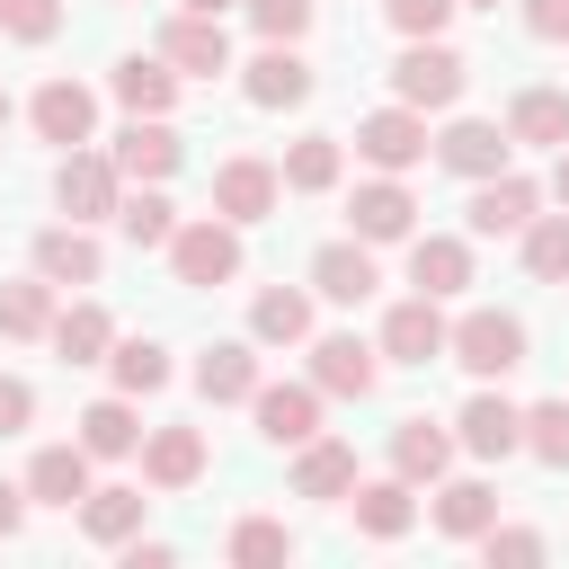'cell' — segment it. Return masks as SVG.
I'll return each instance as SVG.
<instances>
[{
  "label": "cell",
  "instance_id": "1",
  "mask_svg": "<svg viewBox=\"0 0 569 569\" xmlns=\"http://www.w3.org/2000/svg\"><path fill=\"white\" fill-rule=\"evenodd\" d=\"M445 356H453L471 382H507V373L533 356V338H525V320H516V311H498V302H471L462 320H445Z\"/></svg>",
  "mask_w": 569,
  "mask_h": 569
},
{
  "label": "cell",
  "instance_id": "2",
  "mask_svg": "<svg viewBox=\"0 0 569 569\" xmlns=\"http://www.w3.org/2000/svg\"><path fill=\"white\" fill-rule=\"evenodd\" d=\"M462 89H471V62L445 36H400V62H391V98L400 107L445 116V107H462Z\"/></svg>",
  "mask_w": 569,
  "mask_h": 569
},
{
  "label": "cell",
  "instance_id": "3",
  "mask_svg": "<svg viewBox=\"0 0 569 569\" xmlns=\"http://www.w3.org/2000/svg\"><path fill=\"white\" fill-rule=\"evenodd\" d=\"M240 267H249L240 222H222V213H178V231H169V276H178V284L213 293V284H231Z\"/></svg>",
  "mask_w": 569,
  "mask_h": 569
},
{
  "label": "cell",
  "instance_id": "4",
  "mask_svg": "<svg viewBox=\"0 0 569 569\" xmlns=\"http://www.w3.org/2000/svg\"><path fill=\"white\" fill-rule=\"evenodd\" d=\"M302 347H311L320 400H373V382H382V347H373V338H356V329H311Z\"/></svg>",
  "mask_w": 569,
  "mask_h": 569
},
{
  "label": "cell",
  "instance_id": "5",
  "mask_svg": "<svg viewBox=\"0 0 569 569\" xmlns=\"http://www.w3.org/2000/svg\"><path fill=\"white\" fill-rule=\"evenodd\" d=\"M178 80H222V71H240L231 62V27L222 18H204V9H178V18H160V44H151Z\"/></svg>",
  "mask_w": 569,
  "mask_h": 569
},
{
  "label": "cell",
  "instance_id": "6",
  "mask_svg": "<svg viewBox=\"0 0 569 569\" xmlns=\"http://www.w3.org/2000/svg\"><path fill=\"white\" fill-rule=\"evenodd\" d=\"M107 160H116L124 187H169V178L187 169V142H178L169 116H124V133L107 142Z\"/></svg>",
  "mask_w": 569,
  "mask_h": 569
},
{
  "label": "cell",
  "instance_id": "7",
  "mask_svg": "<svg viewBox=\"0 0 569 569\" xmlns=\"http://www.w3.org/2000/svg\"><path fill=\"white\" fill-rule=\"evenodd\" d=\"M453 445H462L471 462H507V453H525V400H507L498 382H480V391L453 409Z\"/></svg>",
  "mask_w": 569,
  "mask_h": 569
},
{
  "label": "cell",
  "instance_id": "8",
  "mask_svg": "<svg viewBox=\"0 0 569 569\" xmlns=\"http://www.w3.org/2000/svg\"><path fill=\"white\" fill-rule=\"evenodd\" d=\"M427 142H436V133H427V116H418V107H400V98H391V107H373V116H356V160H365V169L409 178V169L427 160Z\"/></svg>",
  "mask_w": 569,
  "mask_h": 569
},
{
  "label": "cell",
  "instance_id": "9",
  "mask_svg": "<svg viewBox=\"0 0 569 569\" xmlns=\"http://www.w3.org/2000/svg\"><path fill=\"white\" fill-rule=\"evenodd\" d=\"M462 213H471V240H516V231L542 213V187H533V178L507 160V169L471 178V204H462Z\"/></svg>",
  "mask_w": 569,
  "mask_h": 569
},
{
  "label": "cell",
  "instance_id": "10",
  "mask_svg": "<svg viewBox=\"0 0 569 569\" xmlns=\"http://www.w3.org/2000/svg\"><path fill=\"white\" fill-rule=\"evenodd\" d=\"M347 231H356L365 249H391V240H409V231H418V196H409V178H391V169L356 178V196H347Z\"/></svg>",
  "mask_w": 569,
  "mask_h": 569
},
{
  "label": "cell",
  "instance_id": "11",
  "mask_svg": "<svg viewBox=\"0 0 569 569\" xmlns=\"http://www.w3.org/2000/svg\"><path fill=\"white\" fill-rule=\"evenodd\" d=\"M373 347H382V365H445V302L436 293H400L391 311H382V329H373Z\"/></svg>",
  "mask_w": 569,
  "mask_h": 569
},
{
  "label": "cell",
  "instance_id": "12",
  "mask_svg": "<svg viewBox=\"0 0 569 569\" xmlns=\"http://www.w3.org/2000/svg\"><path fill=\"white\" fill-rule=\"evenodd\" d=\"M311 89H320V71L302 62V44H258V53L240 62V98H249V107H267V116L302 107Z\"/></svg>",
  "mask_w": 569,
  "mask_h": 569
},
{
  "label": "cell",
  "instance_id": "13",
  "mask_svg": "<svg viewBox=\"0 0 569 569\" xmlns=\"http://www.w3.org/2000/svg\"><path fill=\"white\" fill-rule=\"evenodd\" d=\"M116 196H124L116 160H107V151H89V142H71V151H62V169H53V204H62L71 222H107V213H116Z\"/></svg>",
  "mask_w": 569,
  "mask_h": 569
},
{
  "label": "cell",
  "instance_id": "14",
  "mask_svg": "<svg viewBox=\"0 0 569 569\" xmlns=\"http://www.w3.org/2000/svg\"><path fill=\"white\" fill-rule=\"evenodd\" d=\"M276 204H284V178H276V160H258V151H231V160L213 169V213H222V222H240V231H249V222H267Z\"/></svg>",
  "mask_w": 569,
  "mask_h": 569
},
{
  "label": "cell",
  "instance_id": "15",
  "mask_svg": "<svg viewBox=\"0 0 569 569\" xmlns=\"http://www.w3.org/2000/svg\"><path fill=\"white\" fill-rule=\"evenodd\" d=\"M373 284H382V267H373V249H365L356 231L311 249V302H338V311H356V302H373Z\"/></svg>",
  "mask_w": 569,
  "mask_h": 569
},
{
  "label": "cell",
  "instance_id": "16",
  "mask_svg": "<svg viewBox=\"0 0 569 569\" xmlns=\"http://www.w3.org/2000/svg\"><path fill=\"white\" fill-rule=\"evenodd\" d=\"M427 151H436V169H453L462 187L516 160V142H507V124H489V116H453V124H445V133H436Z\"/></svg>",
  "mask_w": 569,
  "mask_h": 569
},
{
  "label": "cell",
  "instance_id": "17",
  "mask_svg": "<svg viewBox=\"0 0 569 569\" xmlns=\"http://www.w3.org/2000/svg\"><path fill=\"white\" fill-rule=\"evenodd\" d=\"M427 498H436L427 516H436V533H445V542H480V533L498 525V480H480V471H445Z\"/></svg>",
  "mask_w": 569,
  "mask_h": 569
},
{
  "label": "cell",
  "instance_id": "18",
  "mask_svg": "<svg viewBox=\"0 0 569 569\" xmlns=\"http://www.w3.org/2000/svg\"><path fill=\"white\" fill-rule=\"evenodd\" d=\"M27 124H36V142H98V89H80V80H44L36 98H27Z\"/></svg>",
  "mask_w": 569,
  "mask_h": 569
},
{
  "label": "cell",
  "instance_id": "19",
  "mask_svg": "<svg viewBox=\"0 0 569 569\" xmlns=\"http://www.w3.org/2000/svg\"><path fill=\"white\" fill-rule=\"evenodd\" d=\"M36 276L62 293V284H98L107 276V249H98V231L89 222H44L36 231Z\"/></svg>",
  "mask_w": 569,
  "mask_h": 569
},
{
  "label": "cell",
  "instance_id": "20",
  "mask_svg": "<svg viewBox=\"0 0 569 569\" xmlns=\"http://www.w3.org/2000/svg\"><path fill=\"white\" fill-rule=\"evenodd\" d=\"M249 418H258V436L267 445H302V436H320V382H258L249 391Z\"/></svg>",
  "mask_w": 569,
  "mask_h": 569
},
{
  "label": "cell",
  "instance_id": "21",
  "mask_svg": "<svg viewBox=\"0 0 569 569\" xmlns=\"http://www.w3.org/2000/svg\"><path fill=\"white\" fill-rule=\"evenodd\" d=\"M204 427H142V489H196L204 480Z\"/></svg>",
  "mask_w": 569,
  "mask_h": 569
},
{
  "label": "cell",
  "instance_id": "22",
  "mask_svg": "<svg viewBox=\"0 0 569 569\" xmlns=\"http://www.w3.org/2000/svg\"><path fill=\"white\" fill-rule=\"evenodd\" d=\"M89 480H98V462H89V445L71 436V445H36L27 453V507H80L89 498Z\"/></svg>",
  "mask_w": 569,
  "mask_h": 569
},
{
  "label": "cell",
  "instance_id": "23",
  "mask_svg": "<svg viewBox=\"0 0 569 569\" xmlns=\"http://www.w3.org/2000/svg\"><path fill=\"white\" fill-rule=\"evenodd\" d=\"M338 507L356 516V533H365V542H400V533L418 525V489H409L400 471H382V480H356Z\"/></svg>",
  "mask_w": 569,
  "mask_h": 569
},
{
  "label": "cell",
  "instance_id": "24",
  "mask_svg": "<svg viewBox=\"0 0 569 569\" xmlns=\"http://www.w3.org/2000/svg\"><path fill=\"white\" fill-rule=\"evenodd\" d=\"M409 284L436 293V302L471 293V240L462 231H409Z\"/></svg>",
  "mask_w": 569,
  "mask_h": 569
},
{
  "label": "cell",
  "instance_id": "25",
  "mask_svg": "<svg viewBox=\"0 0 569 569\" xmlns=\"http://www.w3.org/2000/svg\"><path fill=\"white\" fill-rule=\"evenodd\" d=\"M258 382H267V365H258V338H213V347L196 356V391H204L213 409H240Z\"/></svg>",
  "mask_w": 569,
  "mask_h": 569
},
{
  "label": "cell",
  "instance_id": "26",
  "mask_svg": "<svg viewBox=\"0 0 569 569\" xmlns=\"http://www.w3.org/2000/svg\"><path fill=\"white\" fill-rule=\"evenodd\" d=\"M453 453H462V445H453L445 418H400V427H391V471H400L409 489H436V480L453 471Z\"/></svg>",
  "mask_w": 569,
  "mask_h": 569
},
{
  "label": "cell",
  "instance_id": "27",
  "mask_svg": "<svg viewBox=\"0 0 569 569\" xmlns=\"http://www.w3.org/2000/svg\"><path fill=\"white\" fill-rule=\"evenodd\" d=\"M507 142H516V151H560V142H569V89L525 80V89L507 98Z\"/></svg>",
  "mask_w": 569,
  "mask_h": 569
},
{
  "label": "cell",
  "instance_id": "28",
  "mask_svg": "<svg viewBox=\"0 0 569 569\" xmlns=\"http://www.w3.org/2000/svg\"><path fill=\"white\" fill-rule=\"evenodd\" d=\"M80 445H89V462H133L142 453V400H124V391H107V400H89L80 418Z\"/></svg>",
  "mask_w": 569,
  "mask_h": 569
},
{
  "label": "cell",
  "instance_id": "29",
  "mask_svg": "<svg viewBox=\"0 0 569 569\" xmlns=\"http://www.w3.org/2000/svg\"><path fill=\"white\" fill-rule=\"evenodd\" d=\"M347 489H356V445H347V436H302V445H293V498L338 507Z\"/></svg>",
  "mask_w": 569,
  "mask_h": 569
},
{
  "label": "cell",
  "instance_id": "30",
  "mask_svg": "<svg viewBox=\"0 0 569 569\" xmlns=\"http://www.w3.org/2000/svg\"><path fill=\"white\" fill-rule=\"evenodd\" d=\"M44 347H53L62 365H107V347H116V311L80 293V302H62V311H53V329H44Z\"/></svg>",
  "mask_w": 569,
  "mask_h": 569
},
{
  "label": "cell",
  "instance_id": "31",
  "mask_svg": "<svg viewBox=\"0 0 569 569\" xmlns=\"http://www.w3.org/2000/svg\"><path fill=\"white\" fill-rule=\"evenodd\" d=\"M142 516H151V498L133 489V480H89V498H80V533L98 542V551H116V542H133L142 533Z\"/></svg>",
  "mask_w": 569,
  "mask_h": 569
},
{
  "label": "cell",
  "instance_id": "32",
  "mask_svg": "<svg viewBox=\"0 0 569 569\" xmlns=\"http://www.w3.org/2000/svg\"><path fill=\"white\" fill-rule=\"evenodd\" d=\"M107 89H116V107H124V116H169L187 80H178L160 53H124V62L107 71Z\"/></svg>",
  "mask_w": 569,
  "mask_h": 569
},
{
  "label": "cell",
  "instance_id": "33",
  "mask_svg": "<svg viewBox=\"0 0 569 569\" xmlns=\"http://www.w3.org/2000/svg\"><path fill=\"white\" fill-rule=\"evenodd\" d=\"M276 178H284V196H329L347 178V142L338 133H302V142H284Z\"/></svg>",
  "mask_w": 569,
  "mask_h": 569
},
{
  "label": "cell",
  "instance_id": "34",
  "mask_svg": "<svg viewBox=\"0 0 569 569\" xmlns=\"http://www.w3.org/2000/svg\"><path fill=\"white\" fill-rule=\"evenodd\" d=\"M249 338H258V347H302V338H311V284H258Z\"/></svg>",
  "mask_w": 569,
  "mask_h": 569
},
{
  "label": "cell",
  "instance_id": "35",
  "mask_svg": "<svg viewBox=\"0 0 569 569\" xmlns=\"http://www.w3.org/2000/svg\"><path fill=\"white\" fill-rule=\"evenodd\" d=\"M107 373H116V391H124V400H151V391H169V373H178V365H169V347H160V338H124V329H116Z\"/></svg>",
  "mask_w": 569,
  "mask_h": 569
},
{
  "label": "cell",
  "instance_id": "36",
  "mask_svg": "<svg viewBox=\"0 0 569 569\" xmlns=\"http://www.w3.org/2000/svg\"><path fill=\"white\" fill-rule=\"evenodd\" d=\"M53 311H62V302H53V284H44L36 267H27L18 284H0V338H18V347H27V338H44V329H53Z\"/></svg>",
  "mask_w": 569,
  "mask_h": 569
},
{
  "label": "cell",
  "instance_id": "37",
  "mask_svg": "<svg viewBox=\"0 0 569 569\" xmlns=\"http://www.w3.org/2000/svg\"><path fill=\"white\" fill-rule=\"evenodd\" d=\"M116 231H124L133 249H169V231H178V204H169L160 187H124V196H116Z\"/></svg>",
  "mask_w": 569,
  "mask_h": 569
},
{
  "label": "cell",
  "instance_id": "38",
  "mask_svg": "<svg viewBox=\"0 0 569 569\" xmlns=\"http://www.w3.org/2000/svg\"><path fill=\"white\" fill-rule=\"evenodd\" d=\"M516 249H525V276L533 284H569V213H533L516 231Z\"/></svg>",
  "mask_w": 569,
  "mask_h": 569
},
{
  "label": "cell",
  "instance_id": "39",
  "mask_svg": "<svg viewBox=\"0 0 569 569\" xmlns=\"http://www.w3.org/2000/svg\"><path fill=\"white\" fill-rule=\"evenodd\" d=\"M293 551H302V542H293L284 516H240V525H231V560H240V569H284Z\"/></svg>",
  "mask_w": 569,
  "mask_h": 569
},
{
  "label": "cell",
  "instance_id": "40",
  "mask_svg": "<svg viewBox=\"0 0 569 569\" xmlns=\"http://www.w3.org/2000/svg\"><path fill=\"white\" fill-rule=\"evenodd\" d=\"M525 453H533L542 471H569V391L525 409Z\"/></svg>",
  "mask_w": 569,
  "mask_h": 569
},
{
  "label": "cell",
  "instance_id": "41",
  "mask_svg": "<svg viewBox=\"0 0 569 569\" xmlns=\"http://www.w3.org/2000/svg\"><path fill=\"white\" fill-rule=\"evenodd\" d=\"M240 9H249V36H258V44H302L320 0H240Z\"/></svg>",
  "mask_w": 569,
  "mask_h": 569
},
{
  "label": "cell",
  "instance_id": "42",
  "mask_svg": "<svg viewBox=\"0 0 569 569\" xmlns=\"http://www.w3.org/2000/svg\"><path fill=\"white\" fill-rule=\"evenodd\" d=\"M542 551H551V542H542L533 525H489V533H480V560H489V569H533Z\"/></svg>",
  "mask_w": 569,
  "mask_h": 569
},
{
  "label": "cell",
  "instance_id": "43",
  "mask_svg": "<svg viewBox=\"0 0 569 569\" xmlns=\"http://www.w3.org/2000/svg\"><path fill=\"white\" fill-rule=\"evenodd\" d=\"M0 36H18V44H53V36H62V0H0Z\"/></svg>",
  "mask_w": 569,
  "mask_h": 569
},
{
  "label": "cell",
  "instance_id": "44",
  "mask_svg": "<svg viewBox=\"0 0 569 569\" xmlns=\"http://www.w3.org/2000/svg\"><path fill=\"white\" fill-rule=\"evenodd\" d=\"M382 18H391L400 36H445V18H453V0H382Z\"/></svg>",
  "mask_w": 569,
  "mask_h": 569
},
{
  "label": "cell",
  "instance_id": "45",
  "mask_svg": "<svg viewBox=\"0 0 569 569\" xmlns=\"http://www.w3.org/2000/svg\"><path fill=\"white\" fill-rule=\"evenodd\" d=\"M27 427H36V382L0 373V436H27Z\"/></svg>",
  "mask_w": 569,
  "mask_h": 569
},
{
  "label": "cell",
  "instance_id": "46",
  "mask_svg": "<svg viewBox=\"0 0 569 569\" xmlns=\"http://www.w3.org/2000/svg\"><path fill=\"white\" fill-rule=\"evenodd\" d=\"M525 36H542V44H569V0H525Z\"/></svg>",
  "mask_w": 569,
  "mask_h": 569
},
{
  "label": "cell",
  "instance_id": "47",
  "mask_svg": "<svg viewBox=\"0 0 569 569\" xmlns=\"http://www.w3.org/2000/svg\"><path fill=\"white\" fill-rule=\"evenodd\" d=\"M124 551V569H169L178 560V542H160V533H133V542H116Z\"/></svg>",
  "mask_w": 569,
  "mask_h": 569
},
{
  "label": "cell",
  "instance_id": "48",
  "mask_svg": "<svg viewBox=\"0 0 569 569\" xmlns=\"http://www.w3.org/2000/svg\"><path fill=\"white\" fill-rule=\"evenodd\" d=\"M27 525V480H0V542H18Z\"/></svg>",
  "mask_w": 569,
  "mask_h": 569
},
{
  "label": "cell",
  "instance_id": "49",
  "mask_svg": "<svg viewBox=\"0 0 569 569\" xmlns=\"http://www.w3.org/2000/svg\"><path fill=\"white\" fill-rule=\"evenodd\" d=\"M542 196H551V204H560V213H569V142H560V151H551V187H542Z\"/></svg>",
  "mask_w": 569,
  "mask_h": 569
},
{
  "label": "cell",
  "instance_id": "50",
  "mask_svg": "<svg viewBox=\"0 0 569 569\" xmlns=\"http://www.w3.org/2000/svg\"><path fill=\"white\" fill-rule=\"evenodd\" d=\"M178 9H204V18H222V9H240V0H178Z\"/></svg>",
  "mask_w": 569,
  "mask_h": 569
},
{
  "label": "cell",
  "instance_id": "51",
  "mask_svg": "<svg viewBox=\"0 0 569 569\" xmlns=\"http://www.w3.org/2000/svg\"><path fill=\"white\" fill-rule=\"evenodd\" d=\"M453 9H498V0H453Z\"/></svg>",
  "mask_w": 569,
  "mask_h": 569
},
{
  "label": "cell",
  "instance_id": "52",
  "mask_svg": "<svg viewBox=\"0 0 569 569\" xmlns=\"http://www.w3.org/2000/svg\"><path fill=\"white\" fill-rule=\"evenodd\" d=\"M0 124H9V89H0Z\"/></svg>",
  "mask_w": 569,
  "mask_h": 569
}]
</instances>
